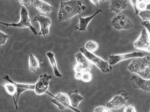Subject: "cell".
<instances>
[{"instance_id": "cell-1", "label": "cell", "mask_w": 150, "mask_h": 112, "mask_svg": "<svg viewBox=\"0 0 150 112\" xmlns=\"http://www.w3.org/2000/svg\"><path fill=\"white\" fill-rule=\"evenodd\" d=\"M86 9L82 2L78 0L61 1L58 15L59 21L69 20L75 15L81 13Z\"/></svg>"}, {"instance_id": "cell-2", "label": "cell", "mask_w": 150, "mask_h": 112, "mask_svg": "<svg viewBox=\"0 0 150 112\" xmlns=\"http://www.w3.org/2000/svg\"><path fill=\"white\" fill-rule=\"evenodd\" d=\"M128 69L145 78L150 73V57H140L133 60L128 66Z\"/></svg>"}, {"instance_id": "cell-3", "label": "cell", "mask_w": 150, "mask_h": 112, "mask_svg": "<svg viewBox=\"0 0 150 112\" xmlns=\"http://www.w3.org/2000/svg\"><path fill=\"white\" fill-rule=\"evenodd\" d=\"M81 52L91 62L98 67L103 73H108L111 71L112 68L111 65L107 61L103 60L88 51L85 47L80 48Z\"/></svg>"}, {"instance_id": "cell-4", "label": "cell", "mask_w": 150, "mask_h": 112, "mask_svg": "<svg viewBox=\"0 0 150 112\" xmlns=\"http://www.w3.org/2000/svg\"><path fill=\"white\" fill-rule=\"evenodd\" d=\"M21 20L20 22L17 23H8L0 22L1 24L4 25L7 27H13L19 28H25L28 27L33 34L36 35L38 33L36 30L31 24V20L28 17V13L26 8L24 6L21 8L20 13Z\"/></svg>"}, {"instance_id": "cell-5", "label": "cell", "mask_w": 150, "mask_h": 112, "mask_svg": "<svg viewBox=\"0 0 150 112\" xmlns=\"http://www.w3.org/2000/svg\"><path fill=\"white\" fill-rule=\"evenodd\" d=\"M129 98L128 93L125 90H120L117 92L112 99L107 104L110 108L118 109L124 105H126V100Z\"/></svg>"}, {"instance_id": "cell-6", "label": "cell", "mask_w": 150, "mask_h": 112, "mask_svg": "<svg viewBox=\"0 0 150 112\" xmlns=\"http://www.w3.org/2000/svg\"><path fill=\"white\" fill-rule=\"evenodd\" d=\"M45 93L53 97L54 98L51 100V101L56 105L59 109L63 110L66 108H68L76 112H80L79 110L73 107L70 105L69 98L66 94L59 93L56 96H55L52 94L47 90Z\"/></svg>"}, {"instance_id": "cell-7", "label": "cell", "mask_w": 150, "mask_h": 112, "mask_svg": "<svg viewBox=\"0 0 150 112\" xmlns=\"http://www.w3.org/2000/svg\"><path fill=\"white\" fill-rule=\"evenodd\" d=\"M111 24L115 29L118 30L130 29L133 26L131 20L121 13L119 14L113 18Z\"/></svg>"}, {"instance_id": "cell-8", "label": "cell", "mask_w": 150, "mask_h": 112, "mask_svg": "<svg viewBox=\"0 0 150 112\" xmlns=\"http://www.w3.org/2000/svg\"><path fill=\"white\" fill-rule=\"evenodd\" d=\"M134 45L137 49L150 52V36L145 29L142 30L140 36Z\"/></svg>"}, {"instance_id": "cell-9", "label": "cell", "mask_w": 150, "mask_h": 112, "mask_svg": "<svg viewBox=\"0 0 150 112\" xmlns=\"http://www.w3.org/2000/svg\"><path fill=\"white\" fill-rule=\"evenodd\" d=\"M52 78L51 75L46 73L40 76V79L35 84V90L37 94L40 95L45 93L47 90L50 80Z\"/></svg>"}, {"instance_id": "cell-10", "label": "cell", "mask_w": 150, "mask_h": 112, "mask_svg": "<svg viewBox=\"0 0 150 112\" xmlns=\"http://www.w3.org/2000/svg\"><path fill=\"white\" fill-rule=\"evenodd\" d=\"M33 21L38 22L40 25V31L38 35H42L44 37L46 38L48 36L49 27L51 24L50 18L43 15H40L38 14L34 18Z\"/></svg>"}, {"instance_id": "cell-11", "label": "cell", "mask_w": 150, "mask_h": 112, "mask_svg": "<svg viewBox=\"0 0 150 112\" xmlns=\"http://www.w3.org/2000/svg\"><path fill=\"white\" fill-rule=\"evenodd\" d=\"M130 80L134 88L140 89L145 92H150V79H144L133 75L131 76Z\"/></svg>"}, {"instance_id": "cell-12", "label": "cell", "mask_w": 150, "mask_h": 112, "mask_svg": "<svg viewBox=\"0 0 150 112\" xmlns=\"http://www.w3.org/2000/svg\"><path fill=\"white\" fill-rule=\"evenodd\" d=\"M143 54L140 52L134 51L132 53L120 55H110L109 63L110 65H114L118 62L130 58L143 57Z\"/></svg>"}, {"instance_id": "cell-13", "label": "cell", "mask_w": 150, "mask_h": 112, "mask_svg": "<svg viewBox=\"0 0 150 112\" xmlns=\"http://www.w3.org/2000/svg\"><path fill=\"white\" fill-rule=\"evenodd\" d=\"M2 78L15 85L16 88L17 92V97L16 100V103H17L19 95L22 93L28 90H35V84H30L16 83L12 80L9 76L6 74L4 75Z\"/></svg>"}, {"instance_id": "cell-14", "label": "cell", "mask_w": 150, "mask_h": 112, "mask_svg": "<svg viewBox=\"0 0 150 112\" xmlns=\"http://www.w3.org/2000/svg\"><path fill=\"white\" fill-rule=\"evenodd\" d=\"M102 12L103 11L100 9L98 10L94 14L91 16L84 18L79 15V23L78 24L74 27L75 29L78 30L79 31H86L87 26L91 20L98 13Z\"/></svg>"}, {"instance_id": "cell-15", "label": "cell", "mask_w": 150, "mask_h": 112, "mask_svg": "<svg viewBox=\"0 0 150 112\" xmlns=\"http://www.w3.org/2000/svg\"><path fill=\"white\" fill-rule=\"evenodd\" d=\"M127 5L126 0H111L109 5L110 10L117 13L125 9Z\"/></svg>"}, {"instance_id": "cell-16", "label": "cell", "mask_w": 150, "mask_h": 112, "mask_svg": "<svg viewBox=\"0 0 150 112\" xmlns=\"http://www.w3.org/2000/svg\"><path fill=\"white\" fill-rule=\"evenodd\" d=\"M75 57L77 62L82 66L84 72L89 71L92 68L91 62L81 52L77 53Z\"/></svg>"}, {"instance_id": "cell-17", "label": "cell", "mask_w": 150, "mask_h": 112, "mask_svg": "<svg viewBox=\"0 0 150 112\" xmlns=\"http://www.w3.org/2000/svg\"><path fill=\"white\" fill-rule=\"evenodd\" d=\"M34 5L38 11L47 14H48L54 9L53 7L47 2L41 0H35Z\"/></svg>"}, {"instance_id": "cell-18", "label": "cell", "mask_w": 150, "mask_h": 112, "mask_svg": "<svg viewBox=\"0 0 150 112\" xmlns=\"http://www.w3.org/2000/svg\"><path fill=\"white\" fill-rule=\"evenodd\" d=\"M69 97L71 105L75 108L77 107L79 102L83 99V98L79 94L77 90L69 93Z\"/></svg>"}, {"instance_id": "cell-19", "label": "cell", "mask_w": 150, "mask_h": 112, "mask_svg": "<svg viewBox=\"0 0 150 112\" xmlns=\"http://www.w3.org/2000/svg\"><path fill=\"white\" fill-rule=\"evenodd\" d=\"M1 85L4 87L7 93L12 97L16 109L17 110V103L16 102L14 96V94L17 92L16 88L15 85L13 83L10 82L9 83L3 82L1 83Z\"/></svg>"}, {"instance_id": "cell-20", "label": "cell", "mask_w": 150, "mask_h": 112, "mask_svg": "<svg viewBox=\"0 0 150 112\" xmlns=\"http://www.w3.org/2000/svg\"><path fill=\"white\" fill-rule=\"evenodd\" d=\"M29 65L31 71L37 73L40 70L39 63L37 59L32 54L30 55Z\"/></svg>"}, {"instance_id": "cell-21", "label": "cell", "mask_w": 150, "mask_h": 112, "mask_svg": "<svg viewBox=\"0 0 150 112\" xmlns=\"http://www.w3.org/2000/svg\"><path fill=\"white\" fill-rule=\"evenodd\" d=\"M47 55L48 57L50 63L53 68L54 73L56 76L61 77L62 75L59 73L58 71L57 66V64L54 57V55L51 52H49L47 53Z\"/></svg>"}, {"instance_id": "cell-22", "label": "cell", "mask_w": 150, "mask_h": 112, "mask_svg": "<svg viewBox=\"0 0 150 112\" xmlns=\"http://www.w3.org/2000/svg\"><path fill=\"white\" fill-rule=\"evenodd\" d=\"M85 48L89 51L92 52L95 51L98 48V44L92 41H88L86 44Z\"/></svg>"}, {"instance_id": "cell-23", "label": "cell", "mask_w": 150, "mask_h": 112, "mask_svg": "<svg viewBox=\"0 0 150 112\" xmlns=\"http://www.w3.org/2000/svg\"><path fill=\"white\" fill-rule=\"evenodd\" d=\"M138 15L142 18L143 21H150V10H145L141 11Z\"/></svg>"}, {"instance_id": "cell-24", "label": "cell", "mask_w": 150, "mask_h": 112, "mask_svg": "<svg viewBox=\"0 0 150 112\" xmlns=\"http://www.w3.org/2000/svg\"><path fill=\"white\" fill-rule=\"evenodd\" d=\"M93 76L89 71H85L83 72L81 80L84 82H88L91 81Z\"/></svg>"}, {"instance_id": "cell-25", "label": "cell", "mask_w": 150, "mask_h": 112, "mask_svg": "<svg viewBox=\"0 0 150 112\" xmlns=\"http://www.w3.org/2000/svg\"><path fill=\"white\" fill-rule=\"evenodd\" d=\"M74 70L75 73L84 72V70L82 66L78 63L74 65L73 66Z\"/></svg>"}, {"instance_id": "cell-26", "label": "cell", "mask_w": 150, "mask_h": 112, "mask_svg": "<svg viewBox=\"0 0 150 112\" xmlns=\"http://www.w3.org/2000/svg\"><path fill=\"white\" fill-rule=\"evenodd\" d=\"M9 36L1 31H0V45L1 46L4 44Z\"/></svg>"}, {"instance_id": "cell-27", "label": "cell", "mask_w": 150, "mask_h": 112, "mask_svg": "<svg viewBox=\"0 0 150 112\" xmlns=\"http://www.w3.org/2000/svg\"><path fill=\"white\" fill-rule=\"evenodd\" d=\"M19 1L21 4L26 8L28 9L33 0H19Z\"/></svg>"}, {"instance_id": "cell-28", "label": "cell", "mask_w": 150, "mask_h": 112, "mask_svg": "<svg viewBox=\"0 0 150 112\" xmlns=\"http://www.w3.org/2000/svg\"><path fill=\"white\" fill-rule=\"evenodd\" d=\"M146 7L147 5L142 1H138L137 4V8L141 11L145 10Z\"/></svg>"}, {"instance_id": "cell-29", "label": "cell", "mask_w": 150, "mask_h": 112, "mask_svg": "<svg viewBox=\"0 0 150 112\" xmlns=\"http://www.w3.org/2000/svg\"><path fill=\"white\" fill-rule=\"evenodd\" d=\"M94 111L95 112H111V111L106 107L100 106L96 108Z\"/></svg>"}, {"instance_id": "cell-30", "label": "cell", "mask_w": 150, "mask_h": 112, "mask_svg": "<svg viewBox=\"0 0 150 112\" xmlns=\"http://www.w3.org/2000/svg\"><path fill=\"white\" fill-rule=\"evenodd\" d=\"M129 1L134 8L135 14L136 15H138V12L137 8V4L138 2V0H129Z\"/></svg>"}, {"instance_id": "cell-31", "label": "cell", "mask_w": 150, "mask_h": 112, "mask_svg": "<svg viewBox=\"0 0 150 112\" xmlns=\"http://www.w3.org/2000/svg\"><path fill=\"white\" fill-rule=\"evenodd\" d=\"M124 112H136L134 107L132 105H127L125 108Z\"/></svg>"}, {"instance_id": "cell-32", "label": "cell", "mask_w": 150, "mask_h": 112, "mask_svg": "<svg viewBox=\"0 0 150 112\" xmlns=\"http://www.w3.org/2000/svg\"><path fill=\"white\" fill-rule=\"evenodd\" d=\"M142 25L144 26L147 29L149 34L150 36V23L149 21H143L141 22Z\"/></svg>"}, {"instance_id": "cell-33", "label": "cell", "mask_w": 150, "mask_h": 112, "mask_svg": "<svg viewBox=\"0 0 150 112\" xmlns=\"http://www.w3.org/2000/svg\"><path fill=\"white\" fill-rule=\"evenodd\" d=\"M81 72H76L75 74V77L77 80L81 79V77L82 74Z\"/></svg>"}, {"instance_id": "cell-34", "label": "cell", "mask_w": 150, "mask_h": 112, "mask_svg": "<svg viewBox=\"0 0 150 112\" xmlns=\"http://www.w3.org/2000/svg\"><path fill=\"white\" fill-rule=\"evenodd\" d=\"M91 2L95 5L98 6L99 4V0H90Z\"/></svg>"}, {"instance_id": "cell-35", "label": "cell", "mask_w": 150, "mask_h": 112, "mask_svg": "<svg viewBox=\"0 0 150 112\" xmlns=\"http://www.w3.org/2000/svg\"><path fill=\"white\" fill-rule=\"evenodd\" d=\"M142 1L147 5L150 4V0H142Z\"/></svg>"}, {"instance_id": "cell-36", "label": "cell", "mask_w": 150, "mask_h": 112, "mask_svg": "<svg viewBox=\"0 0 150 112\" xmlns=\"http://www.w3.org/2000/svg\"><path fill=\"white\" fill-rule=\"evenodd\" d=\"M109 0H102V1H108Z\"/></svg>"}]
</instances>
